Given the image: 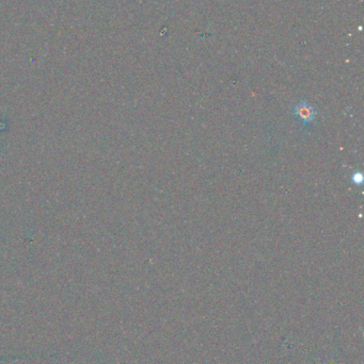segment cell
Listing matches in <instances>:
<instances>
[{"instance_id": "6da1fadb", "label": "cell", "mask_w": 364, "mask_h": 364, "mask_svg": "<svg viewBox=\"0 0 364 364\" xmlns=\"http://www.w3.org/2000/svg\"><path fill=\"white\" fill-rule=\"evenodd\" d=\"M316 110L313 105L307 100H301L293 107L292 115L303 129L311 127L316 119Z\"/></svg>"}, {"instance_id": "7a4b0ae2", "label": "cell", "mask_w": 364, "mask_h": 364, "mask_svg": "<svg viewBox=\"0 0 364 364\" xmlns=\"http://www.w3.org/2000/svg\"><path fill=\"white\" fill-rule=\"evenodd\" d=\"M353 182H354L355 184L363 183V174H361V173H355V174L353 175Z\"/></svg>"}]
</instances>
